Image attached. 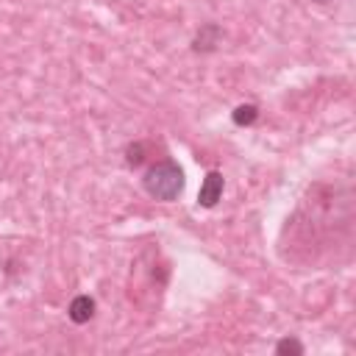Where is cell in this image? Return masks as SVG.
Here are the masks:
<instances>
[{"mask_svg":"<svg viewBox=\"0 0 356 356\" xmlns=\"http://www.w3.org/2000/svg\"><path fill=\"white\" fill-rule=\"evenodd\" d=\"M217 39H220V28L217 25H206L195 39V50H211L217 44Z\"/></svg>","mask_w":356,"mask_h":356,"instance_id":"4","label":"cell"},{"mask_svg":"<svg viewBox=\"0 0 356 356\" xmlns=\"http://www.w3.org/2000/svg\"><path fill=\"white\" fill-rule=\"evenodd\" d=\"M275 353H295V356H300L303 353V345L298 339H281L275 345Z\"/></svg>","mask_w":356,"mask_h":356,"instance_id":"6","label":"cell"},{"mask_svg":"<svg viewBox=\"0 0 356 356\" xmlns=\"http://www.w3.org/2000/svg\"><path fill=\"white\" fill-rule=\"evenodd\" d=\"M256 117H259V108H256L253 103H248V106H239V108L234 111V122H236V125H250Z\"/></svg>","mask_w":356,"mask_h":356,"instance_id":"5","label":"cell"},{"mask_svg":"<svg viewBox=\"0 0 356 356\" xmlns=\"http://www.w3.org/2000/svg\"><path fill=\"white\" fill-rule=\"evenodd\" d=\"M220 197H222V175H220V172H209V175L203 178V186H200L197 200H200V206L211 209Z\"/></svg>","mask_w":356,"mask_h":356,"instance_id":"2","label":"cell"},{"mask_svg":"<svg viewBox=\"0 0 356 356\" xmlns=\"http://www.w3.org/2000/svg\"><path fill=\"white\" fill-rule=\"evenodd\" d=\"M145 189L156 200H175L184 189V172L175 161H159L145 175Z\"/></svg>","mask_w":356,"mask_h":356,"instance_id":"1","label":"cell"},{"mask_svg":"<svg viewBox=\"0 0 356 356\" xmlns=\"http://www.w3.org/2000/svg\"><path fill=\"white\" fill-rule=\"evenodd\" d=\"M145 156H142V145H131L128 147V164H139Z\"/></svg>","mask_w":356,"mask_h":356,"instance_id":"7","label":"cell"},{"mask_svg":"<svg viewBox=\"0 0 356 356\" xmlns=\"http://www.w3.org/2000/svg\"><path fill=\"white\" fill-rule=\"evenodd\" d=\"M92 314H95V300L89 298V295H78L72 303H70V320L72 323H89L92 320Z\"/></svg>","mask_w":356,"mask_h":356,"instance_id":"3","label":"cell"},{"mask_svg":"<svg viewBox=\"0 0 356 356\" xmlns=\"http://www.w3.org/2000/svg\"><path fill=\"white\" fill-rule=\"evenodd\" d=\"M314 3H328V0H314Z\"/></svg>","mask_w":356,"mask_h":356,"instance_id":"8","label":"cell"}]
</instances>
